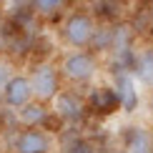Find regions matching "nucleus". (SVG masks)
Masks as SVG:
<instances>
[{"label":"nucleus","mask_w":153,"mask_h":153,"mask_svg":"<svg viewBox=\"0 0 153 153\" xmlns=\"http://www.w3.org/2000/svg\"><path fill=\"white\" fill-rule=\"evenodd\" d=\"M60 3L63 0H33V5H35L38 13H53V10L60 8Z\"/></svg>","instance_id":"13"},{"label":"nucleus","mask_w":153,"mask_h":153,"mask_svg":"<svg viewBox=\"0 0 153 153\" xmlns=\"http://www.w3.org/2000/svg\"><path fill=\"white\" fill-rule=\"evenodd\" d=\"M113 153H126V151H113Z\"/></svg>","instance_id":"15"},{"label":"nucleus","mask_w":153,"mask_h":153,"mask_svg":"<svg viewBox=\"0 0 153 153\" xmlns=\"http://www.w3.org/2000/svg\"><path fill=\"white\" fill-rule=\"evenodd\" d=\"M8 83V75H5V68H0V93H3V85Z\"/></svg>","instance_id":"14"},{"label":"nucleus","mask_w":153,"mask_h":153,"mask_svg":"<svg viewBox=\"0 0 153 153\" xmlns=\"http://www.w3.org/2000/svg\"><path fill=\"white\" fill-rule=\"evenodd\" d=\"M30 88L38 100H53L60 93V80H58V71L53 65H38L33 75H30Z\"/></svg>","instance_id":"1"},{"label":"nucleus","mask_w":153,"mask_h":153,"mask_svg":"<svg viewBox=\"0 0 153 153\" xmlns=\"http://www.w3.org/2000/svg\"><path fill=\"white\" fill-rule=\"evenodd\" d=\"M53 108H55V116H60L63 120H71V123H75V120H80L85 116L83 100L73 93H58L53 98Z\"/></svg>","instance_id":"6"},{"label":"nucleus","mask_w":153,"mask_h":153,"mask_svg":"<svg viewBox=\"0 0 153 153\" xmlns=\"http://www.w3.org/2000/svg\"><path fill=\"white\" fill-rule=\"evenodd\" d=\"M30 98H33V88L25 75H13L3 85V100L8 108H23L25 103H30Z\"/></svg>","instance_id":"5"},{"label":"nucleus","mask_w":153,"mask_h":153,"mask_svg":"<svg viewBox=\"0 0 153 153\" xmlns=\"http://www.w3.org/2000/svg\"><path fill=\"white\" fill-rule=\"evenodd\" d=\"M63 153H95V148L85 141V138H73V141L65 146Z\"/></svg>","instance_id":"12"},{"label":"nucleus","mask_w":153,"mask_h":153,"mask_svg":"<svg viewBox=\"0 0 153 153\" xmlns=\"http://www.w3.org/2000/svg\"><path fill=\"white\" fill-rule=\"evenodd\" d=\"M138 75H141L146 83H153V48H148L141 58H138Z\"/></svg>","instance_id":"11"},{"label":"nucleus","mask_w":153,"mask_h":153,"mask_svg":"<svg viewBox=\"0 0 153 153\" xmlns=\"http://www.w3.org/2000/svg\"><path fill=\"white\" fill-rule=\"evenodd\" d=\"M88 105H91L93 113L98 116H108L116 108H120V95L116 88H95V91L88 95Z\"/></svg>","instance_id":"7"},{"label":"nucleus","mask_w":153,"mask_h":153,"mask_svg":"<svg viewBox=\"0 0 153 153\" xmlns=\"http://www.w3.org/2000/svg\"><path fill=\"white\" fill-rule=\"evenodd\" d=\"M18 120L23 126H28V128H38V126H43L48 120V111L43 103H25L18 111Z\"/></svg>","instance_id":"9"},{"label":"nucleus","mask_w":153,"mask_h":153,"mask_svg":"<svg viewBox=\"0 0 153 153\" xmlns=\"http://www.w3.org/2000/svg\"><path fill=\"white\" fill-rule=\"evenodd\" d=\"M15 153H50V136L40 128L20 131L13 141Z\"/></svg>","instance_id":"4"},{"label":"nucleus","mask_w":153,"mask_h":153,"mask_svg":"<svg viewBox=\"0 0 153 153\" xmlns=\"http://www.w3.org/2000/svg\"><path fill=\"white\" fill-rule=\"evenodd\" d=\"M63 75L75 83H83L95 75V58L91 53H73L63 60Z\"/></svg>","instance_id":"3"},{"label":"nucleus","mask_w":153,"mask_h":153,"mask_svg":"<svg viewBox=\"0 0 153 153\" xmlns=\"http://www.w3.org/2000/svg\"><path fill=\"white\" fill-rule=\"evenodd\" d=\"M123 151L126 153H153V136L141 126H131L123 131Z\"/></svg>","instance_id":"8"},{"label":"nucleus","mask_w":153,"mask_h":153,"mask_svg":"<svg viewBox=\"0 0 153 153\" xmlns=\"http://www.w3.org/2000/svg\"><path fill=\"white\" fill-rule=\"evenodd\" d=\"M116 91L120 95V108L123 111H133L138 105V93H136V85H133V78L128 73H120L118 75V85Z\"/></svg>","instance_id":"10"},{"label":"nucleus","mask_w":153,"mask_h":153,"mask_svg":"<svg viewBox=\"0 0 153 153\" xmlns=\"http://www.w3.org/2000/svg\"><path fill=\"white\" fill-rule=\"evenodd\" d=\"M93 20L88 15H83V13H75V15H71L65 20V28H63V35H65V40L71 43V45L75 48H83L88 45V43L93 40Z\"/></svg>","instance_id":"2"}]
</instances>
